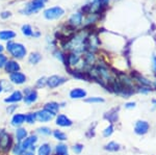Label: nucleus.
Instances as JSON below:
<instances>
[{
    "mask_svg": "<svg viewBox=\"0 0 156 155\" xmlns=\"http://www.w3.org/2000/svg\"><path fill=\"white\" fill-rule=\"evenodd\" d=\"M7 51L16 58H22L26 55V48L22 44H17L14 42L7 43Z\"/></svg>",
    "mask_w": 156,
    "mask_h": 155,
    "instance_id": "1",
    "label": "nucleus"
},
{
    "mask_svg": "<svg viewBox=\"0 0 156 155\" xmlns=\"http://www.w3.org/2000/svg\"><path fill=\"white\" fill-rule=\"evenodd\" d=\"M150 123L146 120H137L134 123V127H133V131L136 136H145L150 130Z\"/></svg>",
    "mask_w": 156,
    "mask_h": 155,
    "instance_id": "2",
    "label": "nucleus"
},
{
    "mask_svg": "<svg viewBox=\"0 0 156 155\" xmlns=\"http://www.w3.org/2000/svg\"><path fill=\"white\" fill-rule=\"evenodd\" d=\"M67 81V78L60 75H52L49 78H47V86L50 89H56L65 83Z\"/></svg>",
    "mask_w": 156,
    "mask_h": 155,
    "instance_id": "3",
    "label": "nucleus"
},
{
    "mask_svg": "<svg viewBox=\"0 0 156 155\" xmlns=\"http://www.w3.org/2000/svg\"><path fill=\"white\" fill-rule=\"evenodd\" d=\"M36 116H37V120L41 123H47V122H50L52 121L56 114H52L51 111H47V109L43 108V109H40L36 112Z\"/></svg>",
    "mask_w": 156,
    "mask_h": 155,
    "instance_id": "4",
    "label": "nucleus"
},
{
    "mask_svg": "<svg viewBox=\"0 0 156 155\" xmlns=\"http://www.w3.org/2000/svg\"><path fill=\"white\" fill-rule=\"evenodd\" d=\"M131 78L133 79L134 83L136 84V86H152L153 87V82L149 80L148 78H146L143 75L136 73V72H133L131 73Z\"/></svg>",
    "mask_w": 156,
    "mask_h": 155,
    "instance_id": "5",
    "label": "nucleus"
},
{
    "mask_svg": "<svg viewBox=\"0 0 156 155\" xmlns=\"http://www.w3.org/2000/svg\"><path fill=\"white\" fill-rule=\"evenodd\" d=\"M45 17H46L48 20H53V19H57L59 17H62L64 15V9L59 6H55V7H51V9H46L44 12Z\"/></svg>",
    "mask_w": 156,
    "mask_h": 155,
    "instance_id": "6",
    "label": "nucleus"
},
{
    "mask_svg": "<svg viewBox=\"0 0 156 155\" xmlns=\"http://www.w3.org/2000/svg\"><path fill=\"white\" fill-rule=\"evenodd\" d=\"M12 146V137L5 131L0 132V150L7 151Z\"/></svg>",
    "mask_w": 156,
    "mask_h": 155,
    "instance_id": "7",
    "label": "nucleus"
},
{
    "mask_svg": "<svg viewBox=\"0 0 156 155\" xmlns=\"http://www.w3.org/2000/svg\"><path fill=\"white\" fill-rule=\"evenodd\" d=\"M55 124L59 127L68 128V127H71L73 125V121L68 116H66V114H60L55 116Z\"/></svg>",
    "mask_w": 156,
    "mask_h": 155,
    "instance_id": "8",
    "label": "nucleus"
},
{
    "mask_svg": "<svg viewBox=\"0 0 156 155\" xmlns=\"http://www.w3.org/2000/svg\"><path fill=\"white\" fill-rule=\"evenodd\" d=\"M87 96V92L84 89L81 87H75L72 89L69 93V97L73 100H79V99H85Z\"/></svg>",
    "mask_w": 156,
    "mask_h": 155,
    "instance_id": "9",
    "label": "nucleus"
},
{
    "mask_svg": "<svg viewBox=\"0 0 156 155\" xmlns=\"http://www.w3.org/2000/svg\"><path fill=\"white\" fill-rule=\"evenodd\" d=\"M23 98H24V96L21 92L15 91V92H12L7 98L4 99V102H5V103H17V102L22 101Z\"/></svg>",
    "mask_w": 156,
    "mask_h": 155,
    "instance_id": "10",
    "label": "nucleus"
},
{
    "mask_svg": "<svg viewBox=\"0 0 156 155\" xmlns=\"http://www.w3.org/2000/svg\"><path fill=\"white\" fill-rule=\"evenodd\" d=\"M37 142V136H27L20 145H21L22 149L25 151V150H28V149L31 148V147H34Z\"/></svg>",
    "mask_w": 156,
    "mask_h": 155,
    "instance_id": "11",
    "label": "nucleus"
},
{
    "mask_svg": "<svg viewBox=\"0 0 156 155\" xmlns=\"http://www.w3.org/2000/svg\"><path fill=\"white\" fill-rule=\"evenodd\" d=\"M9 79L15 84H23L26 81V76L23 73H21V72H16V73L11 74Z\"/></svg>",
    "mask_w": 156,
    "mask_h": 155,
    "instance_id": "12",
    "label": "nucleus"
},
{
    "mask_svg": "<svg viewBox=\"0 0 156 155\" xmlns=\"http://www.w3.org/2000/svg\"><path fill=\"white\" fill-rule=\"evenodd\" d=\"M23 100H24V102L26 104L34 103V102L37 100V93L36 91H34V90H29V91L26 92V94H25Z\"/></svg>",
    "mask_w": 156,
    "mask_h": 155,
    "instance_id": "13",
    "label": "nucleus"
},
{
    "mask_svg": "<svg viewBox=\"0 0 156 155\" xmlns=\"http://www.w3.org/2000/svg\"><path fill=\"white\" fill-rule=\"evenodd\" d=\"M81 61V57L78 53H74V52H72V53H70L69 55L67 56V62L69 66H72V67H76L78 66V64Z\"/></svg>",
    "mask_w": 156,
    "mask_h": 155,
    "instance_id": "14",
    "label": "nucleus"
},
{
    "mask_svg": "<svg viewBox=\"0 0 156 155\" xmlns=\"http://www.w3.org/2000/svg\"><path fill=\"white\" fill-rule=\"evenodd\" d=\"M4 68H5V71L7 73L12 74V73H16V72H19L20 65L15 61H9V62H6Z\"/></svg>",
    "mask_w": 156,
    "mask_h": 155,
    "instance_id": "15",
    "label": "nucleus"
},
{
    "mask_svg": "<svg viewBox=\"0 0 156 155\" xmlns=\"http://www.w3.org/2000/svg\"><path fill=\"white\" fill-rule=\"evenodd\" d=\"M43 5H44V0H34V1L26 7V12H36L37 9H42Z\"/></svg>",
    "mask_w": 156,
    "mask_h": 155,
    "instance_id": "16",
    "label": "nucleus"
},
{
    "mask_svg": "<svg viewBox=\"0 0 156 155\" xmlns=\"http://www.w3.org/2000/svg\"><path fill=\"white\" fill-rule=\"evenodd\" d=\"M25 123V114H15L12 119V125L15 127H19Z\"/></svg>",
    "mask_w": 156,
    "mask_h": 155,
    "instance_id": "17",
    "label": "nucleus"
},
{
    "mask_svg": "<svg viewBox=\"0 0 156 155\" xmlns=\"http://www.w3.org/2000/svg\"><path fill=\"white\" fill-rule=\"evenodd\" d=\"M27 136H28V132H27L26 129L22 128V127L17 128V130H16V139H17V142H18L19 144H21Z\"/></svg>",
    "mask_w": 156,
    "mask_h": 155,
    "instance_id": "18",
    "label": "nucleus"
},
{
    "mask_svg": "<svg viewBox=\"0 0 156 155\" xmlns=\"http://www.w3.org/2000/svg\"><path fill=\"white\" fill-rule=\"evenodd\" d=\"M122 149L121 145L117 142H109L107 143L106 145L104 146V150L105 151H108V152H118Z\"/></svg>",
    "mask_w": 156,
    "mask_h": 155,
    "instance_id": "19",
    "label": "nucleus"
},
{
    "mask_svg": "<svg viewBox=\"0 0 156 155\" xmlns=\"http://www.w3.org/2000/svg\"><path fill=\"white\" fill-rule=\"evenodd\" d=\"M44 108L47 109V111H51L52 114H56L57 112H58V111H59L60 105H59V103H57V102L52 101V102H48V103L45 104Z\"/></svg>",
    "mask_w": 156,
    "mask_h": 155,
    "instance_id": "20",
    "label": "nucleus"
},
{
    "mask_svg": "<svg viewBox=\"0 0 156 155\" xmlns=\"http://www.w3.org/2000/svg\"><path fill=\"white\" fill-rule=\"evenodd\" d=\"M51 147L49 144H43L37 149V155H51Z\"/></svg>",
    "mask_w": 156,
    "mask_h": 155,
    "instance_id": "21",
    "label": "nucleus"
},
{
    "mask_svg": "<svg viewBox=\"0 0 156 155\" xmlns=\"http://www.w3.org/2000/svg\"><path fill=\"white\" fill-rule=\"evenodd\" d=\"M68 146L64 143H60L55 146V155H68Z\"/></svg>",
    "mask_w": 156,
    "mask_h": 155,
    "instance_id": "22",
    "label": "nucleus"
},
{
    "mask_svg": "<svg viewBox=\"0 0 156 155\" xmlns=\"http://www.w3.org/2000/svg\"><path fill=\"white\" fill-rule=\"evenodd\" d=\"M52 134H53L54 139H57V141L60 142V143H62V142H66L67 139H68L67 134L65 133V132H62V130H59V129L53 130V132H52Z\"/></svg>",
    "mask_w": 156,
    "mask_h": 155,
    "instance_id": "23",
    "label": "nucleus"
},
{
    "mask_svg": "<svg viewBox=\"0 0 156 155\" xmlns=\"http://www.w3.org/2000/svg\"><path fill=\"white\" fill-rule=\"evenodd\" d=\"M81 22H82V14H80V12H76V14H74L70 18V24L73 25V26H78V25L81 24Z\"/></svg>",
    "mask_w": 156,
    "mask_h": 155,
    "instance_id": "24",
    "label": "nucleus"
},
{
    "mask_svg": "<svg viewBox=\"0 0 156 155\" xmlns=\"http://www.w3.org/2000/svg\"><path fill=\"white\" fill-rule=\"evenodd\" d=\"M105 118H106L108 121L110 122V124L115 123V122L118 121V111H117V108H114V109H112L109 112H107L106 116H105Z\"/></svg>",
    "mask_w": 156,
    "mask_h": 155,
    "instance_id": "25",
    "label": "nucleus"
},
{
    "mask_svg": "<svg viewBox=\"0 0 156 155\" xmlns=\"http://www.w3.org/2000/svg\"><path fill=\"white\" fill-rule=\"evenodd\" d=\"M16 33L12 30H3L0 31V40H3V41H9L12 37H15Z\"/></svg>",
    "mask_w": 156,
    "mask_h": 155,
    "instance_id": "26",
    "label": "nucleus"
},
{
    "mask_svg": "<svg viewBox=\"0 0 156 155\" xmlns=\"http://www.w3.org/2000/svg\"><path fill=\"white\" fill-rule=\"evenodd\" d=\"M85 102L90 104H99V103H104L105 99L102 97H89V98H85Z\"/></svg>",
    "mask_w": 156,
    "mask_h": 155,
    "instance_id": "27",
    "label": "nucleus"
},
{
    "mask_svg": "<svg viewBox=\"0 0 156 155\" xmlns=\"http://www.w3.org/2000/svg\"><path fill=\"white\" fill-rule=\"evenodd\" d=\"M152 91H153L152 86H136V89H135V93L143 94V95H147L151 93Z\"/></svg>",
    "mask_w": 156,
    "mask_h": 155,
    "instance_id": "28",
    "label": "nucleus"
},
{
    "mask_svg": "<svg viewBox=\"0 0 156 155\" xmlns=\"http://www.w3.org/2000/svg\"><path fill=\"white\" fill-rule=\"evenodd\" d=\"M115 132V126L114 124H109L107 125L106 127H105V129L102 131V134L104 137H109L110 136H112V133Z\"/></svg>",
    "mask_w": 156,
    "mask_h": 155,
    "instance_id": "29",
    "label": "nucleus"
},
{
    "mask_svg": "<svg viewBox=\"0 0 156 155\" xmlns=\"http://www.w3.org/2000/svg\"><path fill=\"white\" fill-rule=\"evenodd\" d=\"M37 120L36 112H28L27 114H25V122L28 124H34Z\"/></svg>",
    "mask_w": 156,
    "mask_h": 155,
    "instance_id": "30",
    "label": "nucleus"
},
{
    "mask_svg": "<svg viewBox=\"0 0 156 155\" xmlns=\"http://www.w3.org/2000/svg\"><path fill=\"white\" fill-rule=\"evenodd\" d=\"M29 62L30 64H34V65H36L40 61H41V55H40L39 53H31L29 55Z\"/></svg>",
    "mask_w": 156,
    "mask_h": 155,
    "instance_id": "31",
    "label": "nucleus"
},
{
    "mask_svg": "<svg viewBox=\"0 0 156 155\" xmlns=\"http://www.w3.org/2000/svg\"><path fill=\"white\" fill-rule=\"evenodd\" d=\"M37 133L42 134V136H50V134L52 133L51 129L49 128V127H40V128H37Z\"/></svg>",
    "mask_w": 156,
    "mask_h": 155,
    "instance_id": "32",
    "label": "nucleus"
},
{
    "mask_svg": "<svg viewBox=\"0 0 156 155\" xmlns=\"http://www.w3.org/2000/svg\"><path fill=\"white\" fill-rule=\"evenodd\" d=\"M23 152L24 150L22 149L21 145L18 143V145H16V146L12 148V154L14 155H23Z\"/></svg>",
    "mask_w": 156,
    "mask_h": 155,
    "instance_id": "33",
    "label": "nucleus"
},
{
    "mask_svg": "<svg viewBox=\"0 0 156 155\" xmlns=\"http://www.w3.org/2000/svg\"><path fill=\"white\" fill-rule=\"evenodd\" d=\"M72 150L75 154H80L83 150V145L82 144H75L74 146L72 147Z\"/></svg>",
    "mask_w": 156,
    "mask_h": 155,
    "instance_id": "34",
    "label": "nucleus"
},
{
    "mask_svg": "<svg viewBox=\"0 0 156 155\" xmlns=\"http://www.w3.org/2000/svg\"><path fill=\"white\" fill-rule=\"evenodd\" d=\"M22 32L25 34V36L29 37V36H32V30H31V27L29 25H24L22 27Z\"/></svg>",
    "mask_w": 156,
    "mask_h": 155,
    "instance_id": "35",
    "label": "nucleus"
},
{
    "mask_svg": "<svg viewBox=\"0 0 156 155\" xmlns=\"http://www.w3.org/2000/svg\"><path fill=\"white\" fill-rule=\"evenodd\" d=\"M124 107L126 109H133L136 107V102L134 101H129V102H126V103L124 104Z\"/></svg>",
    "mask_w": 156,
    "mask_h": 155,
    "instance_id": "36",
    "label": "nucleus"
},
{
    "mask_svg": "<svg viewBox=\"0 0 156 155\" xmlns=\"http://www.w3.org/2000/svg\"><path fill=\"white\" fill-rule=\"evenodd\" d=\"M47 84V78H45V77H43V78H40L39 81L37 82V86L39 87H43L45 86Z\"/></svg>",
    "mask_w": 156,
    "mask_h": 155,
    "instance_id": "37",
    "label": "nucleus"
},
{
    "mask_svg": "<svg viewBox=\"0 0 156 155\" xmlns=\"http://www.w3.org/2000/svg\"><path fill=\"white\" fill-rule=\"evenodd\" d=\"M6 62H7L6 56L4 55V54H0V68H2V67L5 66Z\"/></svg>",
    "mask_w": 156,
    "mask_h": 155,
    "instance_id": "38",
    "label": "nucleus"
},
{
    "mask_svg": "<svg viewBox=\"0 0 156 155\" xmlns=\"http://www.w3.org/2000/svg\"><path fill=\"white\" fill-rule=\"evenodd\" d=\"M34 150H36V146L31 147L28 150H25L23 152V155H34Z\"/></svg>",
    "mask_w": 156,
    "mask_h": 155,
    "instance_id": "39",
    "label": "nucleus"
},
{
    "mask_svg": "<svg viewBox=\"0 0 156 155\" xmlns=\"http://www.w3.org/2000/svg\"><path fill=\"white\" fill-rule=\"evenodd\" d=\"M152 70L156 74V55H154V54L152 55Z\"/></svg>",
    "mask_w": 156,
    "mask_h": 155,
    "instance_id": "40",
    "label": "nucleus"
},
{
    "mask_svg": "<svg viewBox=\"0 0 156 155\" xmlns=\"http://www.w3.org/2000/svg\"><path fill=\"white\" fill-rule=\"evenodd\" d=\"M17 105H9V107H7V112L9 114H14V111H16V108H17Z\"/></svg>",
    "mask_w": 156,
    "mask_h": 155,
    "instance_id": "41",
    "label": "nucleus"
},
{
    "mask_svg": "<svg viewBox=\"0 0 156 155\" xmlns=\"http://www.w3.org/2000/svg\"><path fill=\"white\" fill-rule=\"evenodd\" d=\"M95 19H96V16H94V15H93V17L90 16V18L87 20V23H93V21H95Z\"/></svg>",
    "mask_w": 156,
    "mask_h": 155,
    "instance_id": "42",
    "label": "nucleus"
},
{
    "mask_svg": "<svg viewBox=\"0 0 156 155\" xmlns=\"http://www.w3.org/2000/svg\"><path fill=\"white\" fill-rule=\"evenodd\" d=\"M7 16H9V12H3V14L1 15L2 18H5V17H7Z\"/></svg>",
    "mask_w": 156,
    "mask_h": 155,
    "instance_id": "43",
    "label": "nucleus"
},
{
    "mask_svg": "<svg viewBox=\"0 0 156 155\" xmlns=\"http://www.w3.org/2000/svg\"><path fill=\"white\" fill-rule=\"evenodd\" d=\"M153 90H155L156 91V76H155V81L153 82Z\"/></svg>",
    "mask_w": 156,
    "mask_h": 155,
    "instance_id": "44",
    "label": "nucleus"
},
{
    "mask_svg": "<svg viewBox=\"0 0 156 155\" xmlns=\"http://www.w3.org/2000/svg\"><path fill=\"white\" fill-rule=\"evenodd\" d=\"M152 105L154 106V107H156V99H153L152 100Z\"/></svg>",
    "mask_w": 156,
    "mask_h": 155,
    "instance_id": "45",
    "label": "nucleus"
},
{
    "mask_svg": "<svg viewBox=\"0 0 156 155\" xmlns=\"http://www.w3.org/2000/svg\"><path fill=\"white\" fill-rule=\"evenodd\" d=\"M2 91H3V87H2V86L0 84V93H1Z\"/></svg>",
    "mask_w": 156,
    "mask_h": 155,
    "instance_id": "46",
    "label": "nucleus"
},
{
    "mask_svg": "<svg viewBox=\"0 0 156 155\" xmlns=\"http://www.w3.org/2000/svg\"><path fill=\"white\" fill-rule=\"evenodd\" d=\"M2 50H3V47H2V45H0V52H2Z\"/></svg>",
    "mask_w": 156,
    "mask_h": 155,
    "instance_id": "47",
    "label": "nucleus"
}]
</instances>
